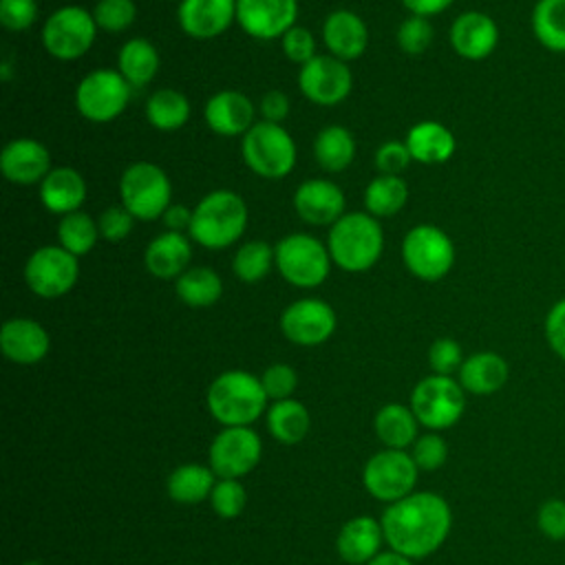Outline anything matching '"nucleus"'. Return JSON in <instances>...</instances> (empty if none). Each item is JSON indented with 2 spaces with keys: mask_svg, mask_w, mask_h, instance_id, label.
I'll return each instance as SVG.
<instances>
[{
  "mask_svg": "<svg viewBox=\"0 0 565 565\" xmlns=\"http://www.w3.org/2000/svg\"><path fill=\"white\" fill-rule=\"evenodd\" d=\"M177 18L190 38L210 40L236 20V0H181Z\"/></svg>",
  "mask_w": 565,
  "mask_h": 565,
  "instance_id": "nucleus-20",
  "label": "nucleus"
},
{
  "mask_svg": "<svg viewBox=\"0 0 565 565\" xmlns=\"http://www.w3.org/2000/svg\"><path fill=\"white\" fill-rule=\"evenodd\" d=\"M510 366L503 355L494 351H479L463 360L459 369V384L470 395H492L505 386Z\"/></svg>",
  "mask_w": 565,
  "mask_h": 565,
  "instance_id": "nucleus-28",
  "label": "nucleus"
},
{
  "mask_svg": "<svg viewBox=\"0 0 565 565\" xmlns=\"http://www.w3.org/2000/svg\"><path fill=\"white\" fill-rule=\"evenodd\" d=\"M57 238L66 252H71L73 256H84L95 247L97 238L102 236H99L97 221L90 214L77 210L62 216L57 225Z\"/></svg>",
  "mask_w": 565,
  "mask_h": 565,
  "instance_id": "nucleus-39",
  "label": "nucleus"
},
{
  "mask_svg": "<svg viewBox=\"0 0 565 565\" xmlns=\"http://www.w3.org/2000/svg\"><path fill=\"white\" fill-rule=\"evenodd\" d=\"M298 88L318 106H335L349 97L353 88V73L347 62L333 55H316L300 66Z\"/></svg>",
  "mask_w": 565,
  "mask_h": 565,
  "instance_id": "nucleus-15",
  "label": "nucleus"
},
{
  "mask_svg": "<svg viewBox=\"0 0 565 565\" xmlns=\"http://www.w3.org/2000/svg\"><path fill=\"white\" fill-rule=\"evenodd\" d=\"M382 541H384L382 523L366 514H360L349 519L340 527L335 539V550L344 563L366 565L371 558L380 554Z\"/></svg>",
  "mask_w": 565,
  "mask_h": 565,
  "instance_id": "nucleus-25",
  "label": "nucleus"
},
{
  "mask_svg": "<svg viewBox=\"0 0 565 565\" xmlns=\"http://www.w3.org/2000/svg\"><path fill=\"white\" fill-rule=\"evenodd\" d=\"M241 154L247 168L263 179H282L296 166V143L282 124L258 121L241 141Z\"/></svg>",
  "mask_w": 565,
  "mask_h": 565,
  "instance_id": "nucleus-5",
  "label": "nucleus"
},
{
  "mask_svg": "<svg viewBox=\"0 0 565 565\" xmlns=\"http://www.w3.org/2000/svg\"><path fill=\"white\" fill-rule=\"evenodd\" d=\"M274 258L280 276L289 285L302 289H313L322 285L333 263L327 245H322L316 236L302 232L280 238L274 245Z\"/></svg>",
  "mask_w": 565,
  "mask_h": 565,
  "instance_id": "nucleus-7",
  "label": "nucleus"
},
{
  "mask_svg": "<svg viewBox=\"0 0 565 565\" xmlns=\"http://www.w3.org/2000/svg\"><path fill=\"white\" fill-rule=\"evenodd\" d=\"M260 384L265 388L267 399H274V402L289 399L294 395V391L298 388V373L294 366L276 362L263 371Z\"/></svg>",
  "mask_w": 565,
  "mask_h": 565,
  "instance_id": "nucleus-44",
  "label": "nucleus"
},
{
  "mask_svg": "<svg viewBox=\"0 0 565 565\" xmlns=\"http://www.w3.org/2000/svg\"><path fill=\"white\" fill-rule=\"evenodd\" d=\"M210 505L221 519H236L247 505V490L238 479H218L212 488Z\"/></svg>",
  "mask_w": 565,
  "mask_h": 565,
  "instance_id": "nucleus-41",
  "label": "nucleus"
},
{
  "mask_svg": "<svg viewBox=\"0 0 565 565\" xmlns=\"http://www.w3.org/2000/svg\"><path fill=\"white\" fill-rule=\"evenodd\" d=\"M417 472L419 468L406 450L384 448L364 463L362 483L373 499L395 503L413 492Z\"/></svg>",
  "mask_w": 565,
  "mask_h": 565,
  "instance_id": "nucleus-12",
  "label": "nucleus"
},
{
  "mask_svg": "<svg viewBox=\"0 0 565 565\" xmlns=\"http://www.w3.org/2000/svg\"><path fill=\"white\" fill-rule=\"evenodd\" d=\"M38 18L35 0H0V22L7 31H26Z\"/></svg>",
  "mask_w": 565,
  "mask_h": 565,
  "instance_id": "nucleus-48",
  "label": "nucleus"
},
{
  "mask_svg": "<svg viewBox=\"0 0 565 565\" xmlns=\"http://www.w3.org/2000/svg\"><path fill=\"white\" fill-rule=\"evenodd\" d=\"M499 42L497 22L481 11H466L455 18L450 26V46L463 60L488 57Z\"/></svg>",
  "mask_w": 565,
  "mask_h": 565,
  "instance_id": "nucleus-21",
  "label": "nucleus"
},
{
  "mask_svg": "<svg viewBox=\"0 0 565 565\" xmlns=\"http://www.w3.org/2000/svg\"><path fill=\"white\" fill-rule=\"evenodd\" d=\"M338 318L329 302L320 298H300L280 316L282 335L298 347H318L335 331Z\"/></svg>",
  "mask_w": 565,
  "mask_h": 565,
  "instance_id": "nucleus-16",
  "label": "nucleus"
},
{
  "mask_svg": "<svg viewBox=\"0 0 565 565\" xmlns=\"http://www.w3.org/2000/svg\"><path fill=\"white\" fill-rule=\"evenodd\" d=\"M86 181L84 177L68 166L53 168L40 183V201L53 214L77 212L86 201Z\"/></svg>",
  "mask_w": 565,
  "mask_h": 565,
  "instance_id": "nucleus-27",
  "label": "nucleus"
},
{
  "mask_svg": "<svg viewBox=\"0 0 565 565\" xmlns=\"http://www.w3.org/2000/svg\"><path fill=\"white\" fill-rule=\"evenodd\" d=\"M79 276L77 256L62 245L38 247L24 265V280L29 289L40 298H60L68 294Z\"/></svg>",
  "mask_w": 565,
  "mask_h": 565,
  "instance_id": "nucleus-13",
  "label": "nucleus"
},
{
  "mask_svg": "<svg viewBox=\"0 0 565 565\" xmlns=\"http://www.w3.org/2000/svg\"><path fill=\"white\" fill-rule=\"evenodd\" d=\"M216 475L210 466L203 463H183L168 475L166 490L168 497L183 505H194L210 499Z\"/></svg>",
  "mask_w": 565,
  "mask_h": 565,
  "instance_id": "nucleus-31",
  "label": "nucleus"
},
{
  "mask_svg": "<svg viewBox=\"0 0 565 565\" xmlns=\"http://www.w3.org/2000/svg\"><path fill=\"white\" fill-rule=\"evenodd\" d=\"M247 216V203L241 194L212 190L196 203L188 234L207 249H225L245 234Z\"/></svg>",
  "mask_w": 565,
  "mask_h": 565,
  "instance_id": "nucleus-4",
  "label": "nucleus"
},
{
  "mask_svg": "<svg viewBox=\"0 0 565 565\" xmlns=\"http://www.w3.org/2000/svg\"><path fill=\"white\" fill-rule=\"evenodd\" d=\"M194 210L185 207L183 203H170V207L163 212V223L170 232H183L190 230Z\"/></svg>",
  "mask_w": 565,
  "mask_h": 565,
  "instance_id": "nucleus-54",
  "label": "nucleus"
},
{
  "mask_svg": "<svg viewBox=\"0 0 565 565\" xmlns=\"http://www.w3.org/2000/svg\"><path fill=\"white\" fill-rule=\"evenodd\" d=\"M532 33L552 53H565V0H539L532 9Z\"/></svg>",
  "mask_w": 565,
  "mask_h": 565,
  "instance_id": "nucleus-37",
  "label": "nucleus"
},
{
  "mask_svg": "<svg viewBox=\"0 0 565 565\" xmlns=\"http://www.w3.org/2000/svg\"><path fill=\"white\" fill-rule=\"evenodd\" d=\"M296 18L298 0H236V22L256 40L282 38Z\"/></svg>",
  "mask_w": 565,
  "mask_h": 565,
  "instance_id": "nucleus-17",
  "label": "nucleus"
},
{
  "mask_svg": "<svg viewBox=\"0 0 565 565\" xmlns=\"http://www.w3.org/2000/svg\"><path fill=\"white\" fill-rule=\"evenodd\" d=\"M408 201V185L402 177L380 174L364 190V207L371 216H393Z\"/></svg>",
  "mask_w": 565,
  "mask_h": 565,
  "instance_id": "nucleus-38",
  "label": "nucleus"
},
{
  "mask_svg": "<svg viewBox=\"0 0 565 565\" xmlns=\"http://www.w3.org/2000/svg\"><path fill=\"white\" fill-rule=\"evenodd\" d=\"M22 565H44V563H40V561H26V563H22Z\"/></svg>",
  "mask_w": 565,
  "mask_h": 565,
  "instance_id": "nucleus-57",
  "label": "nucleus"
},
{
  "mask_svg": "<svg viewBox=\"0 0 565 565\" xmlns=\"http://www.w3.org/2000/svg\"><path fill=\"white\" fill-rule=\"evenodd\" d=\"M0 349L15 364H38L51 349L46 329L31 318H11L0 329Z\"/></svg>",
  "mask_w": 565,
  "mask_h": 565,
  "instance_id": "nucleus-23",
  "label": "nucleus"
},
{
  "mask_svg": "<svg viewBox=\"0 0 565 565\" xmlns=\"http://www.w3.org/2000/svg\"><path fill=\"white\" fill-rule=\"evenodd\" d=\"M146 117L152 128L172 132L190 119V102L174 88H159L146 102Z\"/></svg>",
  "mask_w": 565,
  "mask_h": 565,
  "instance_id": "nucleus-36",
  "label": "nucleus"
},
{
  "mask_svg": "<svg viewBox=\"0 0 565 565\" xmlns=\"http://www.w3.org/2000/svg\"><path fill=\"white\" fill-rule=\"evenodd\" d=\"M282 51L287 55L289 62L294 64H307L309 60H313L318 53H316V40L311 35L309 29L305 26H291L282 38Z\"/></svg>",
  "mask_w": 565,
  "mask_h": 565,
  "instance_id": "nucleus-50",
  "label": "nucleus"
},
{
  "mask_svg": "<svg viewBox=\"0 0 565 565\" xmlns=\"http://www.w3.org/2000/svg\"><path fill=\"white\" fill-rule=\"evenodd\" d=\"M366 565H413V561L408 556L395 552V550H388V552H380Z\"/></svg>",
  "mask_w": 565,
  "mask_h": 565,
  "instance_id": "nucleus-56",
  "label": "nucleus"
},
{
  "mask_svg": "<svg viewBox=\"0 0 565 565\" xmlns=\"http://www.w3.org/2000/svg\"><path fill=\"white\" fill-rule=\"evenodd\" d=\"M159 51L146 38H130L117 55V71L130 86H146L159 73Z\"/></svg>",
  "mask_w": 565,
  "mask_h": 565,
  "instance_id": "nucleus-33",
  "label": "nucleus"
},
{
  "mask_svg": "<svg viewBox=\"0 0 565 565\" xmlns=\"http://www.w3.org/2000/svg\"><path fill=\"white\" fill-rule=\"evenodd\" d=\"M413 461L417 463L419 470H437L446 463L448 459V446L444 441L441 435L437 433H428V435H419L413 444V452H411Z\"/></svg>",
  "mask_w": 565,
  "mask_h": 565,
  "instance_id": "nucleus-46",
  "label": "nucleus"
},
{
  "mask_svg": "<svg viewBox=\"0 0 565 565\" xmlns=\"http://www.w3.org/2000/svg\"><path fill=\"white\" fill-rule=\"evenodd\" d=\"M254 104L241 90H218L203 108L205 124L221 137L245 135L254 126Z\"/></svg>",
  "mask_w": 565,
  "mask_h": 565,
  "instance_id": "nucleus-22",
  "label": "nucleus"
},
{
  "mask_svg": "<svg viewBox=\"0 0 565 565\" xmlns=\"http://www.w3.org/2000/svg\"><path fill=\"white\" fill-rule=\"evenodd\" d=\"M375 435L377 439L386 446V448H395V450H406L408 446L415 444L417 435V417L413 413V408L391 402L384 404L377 413H375Z\"/></svg>",
  "mask_w": 565,
  "mask_h": 565,
  "instance_id": "nucleus-30",
  "label": "nucleus"
},
{
  "mask_svg": "<svg viewBox=\"0 0 565 565\" xmlns=\"http://www.w3.org/2000/svg\"><path fill=\"white\" fill-rule=\"evenodd\" d=\"M121 205L139 221H154L172 203V185L163 168L150 161L130 163L119 179Z\"/></svg>",
  "mask_w": 565,
  "mask_h": 565,
  "instance_id": "nucleus-6",
  "label": "nucleus"
},
{
  "mask_svg": "<svg viewBox=\"0 0 565 565\" xmlns=\"http://www.w3.org/2000/svg\"><path fill=\"white\" fill-rule=\"evenodd\" d=\"M223 294V280L212 267H188L177 278V296L194 309L214 305Z\"/></svg>",
  "mask_w": 565,
  "mask_h": 565,
  "instance_id": "nucleus-35",
  "label": "nucleus"
},
{
  "mask_svg": "<svg viewBox=\"0 0 565 565\" xmlns=\"http://www.w3.org/2000/svg\"><path fill=\"white\" fill-rule=\"evenodd\" d=\"M205 404L210 415L225 426H249L254 424L267 406V395L260 377L232 369L223 371L207 386Z\"/></svg>",
  "mask_w": 565,
  "mask_h": 565,
  "instance_id": "nucleus-2",
  "label": "nucleus"
},
{
  "mask_svg": "<svg viewBox=\"0 0 565 565\" xmlns=\"http://www.w3.org/2000/svg\"><path fill=\"white\" fill-rule=\"evenodd\" d=\"M97 35V22L88 9L66 4L55 9L42 26V44L49 55L71 62L88 53Z\"/></svg>",
  "mask_w": 565,
  "mask_h": 565,
  "instance_id": "nucleus-9",
  "label": "nucleus"
},
{
  "mask_svg": "<svg viewBox=\"0 0 565 565\" xmlns=\"http://www.w3.org/2000/svg\"><path fill=\"white\" fill-rule=\"evenodd\" d=\"M536 525L545 539L565 541V499H545L536 510Z\"/></svg>",
  "mask_w": 565,
  "mask_h": 565,
  "instance_id": "nucleus-47",
  "label": "nucleus"
},
{
  "mask_svg": "<svg viewBox=\"0 0 565 565\" xmlns=\"http://www.w3.org/2000/svg\"><path fill=\"white\" fill-rule=\"evenodd\" d=\"M97 29L108 33H121L132 26L137 18V7L132 0H99L93 9Z\"/></svg>",
  "mask_w": 565,
  "mask_h": 565,
  "instance_id": "nucleus-42",
  "label": "nucleus"
},
{
  "mask_svg": "<svg viewBox=\"0 0 565 565\" xmlns=\"http://www.w3.org/2000/svg\"><path fill=\"white\" fill-rule=\"evenodd\" d=\"M411 408L428 430L455 426L466 411V391L452 375H426L411 393Z\"/></svg>",
  "mask_w": 565,
  "mask_h": 565,
  "instance_id": "nucleus-8",
  "label": "nucleus"
},
{
  "mask_svg": "<svg viewBox=\"0 0 565 565\" xmlns=\"http://www.w3.org/2000/svg\"><path fill=\"white\" fill-rule=\"evenodd\" d=\"M322 40L333 57L351 62L366 51L369 29L358 13L349 9H335L322 24Z\"/></svg>",
  "mask_w": 565,
  "mask_h": 565,
  "instance_id": "nucleus-24",
  "label": "nucleus"
},
{
  "mask_svg": "<svg viewBox=\"0 0 565 565\" xmlns=\"http://www.w3.org/2000/svg\"><path fill=\"white\" fill-rule=\"evenodd\" d=\"M433 42V26L428 18L411 15L397 26V44L408 55L424 53Z\"/></svg>",
  "mask_w": 565,
  "mask_h": 565,
  "instance_id": "nucleus-43",
  "label": "nucleus"
},
{
  "mask_svg": "<svg viewBox=\"0 0 565 565\" xmlns=\"http://www.w3.org/2000/svg\"><path fill=\"white\" fill-rule=\"evenodd\" d=\"M406 148L419 163H444L455 154V135L439 121H419L406 132Z\"/></svg>",
  "mask_w": 565,
  "mask_h": 565,
  "instance_id": "nucleus-29",
  "label": "nucleus"
},
{
  "mask_svg": "<svg viewBox=\"0 0 565 565\" xmlns=\"http://www.w3.org/2000/svg\"><path fill=\"white\" fill-rule=\"evenodd\" d=\"M294 207L309 225H333L344 214V194L329 179H307L294 192Z\"/></svg>",
  "mask_w": 565,
  "mask_h": 565,
  "instance_id": "nucleus-19",
  "label": "nucleus"
},
{
  "mask_svg": "<svg viewBox=\"0 0 565 565\" xmlns=\"http://www.w3.org/2000/svg\"><path fill=\"white\" fill-rule=\"evenodd\" d=\"M461 344L452 338H437L428 349V364L437 375H452L459 373L463 364Z\"/></svg>",
  "mask_w": 565,
  "mask_h": 565,
  "instance_id": "nucleus-45",
  "label": "nucleus"
},
{
  "mask_svg": "<svg viewBox=\"0 0 565 565\" xmlns=\"http://www.w3.org/2000/svg\"><path fill=\"white\" fill-rule=\"evenodd\" d=\"M380 523L388 547L415 561L444 545L452 527V512L441 494L424 490L388 503Z\"/></svg>",
  "mask_w": 565,
  "mask_h": 565,
  "instance_id": "nucleus-1",
  "label": "nucleus"
},
{
  "mask_svg": "<svg viewBox=\"0 0 565 565\" xmlns=\"http://www.w3.org/2000/svg\"><path fill=\"white\" fill-rule=\"evenodd\" d=\"M132 223H135V216L124 205H113L104 210L97 218L99 236L108 243H119L130 234Z\"/></svg>",
  "mask_w": 565,
  "mask_h": 565,
  "instance_id": "nucleus-49",
  "label": "nucleus"
},
{
  "mask_svg": "<svg viewBox=\"0 0 565 565\" xmlns=\"http://www.w3.org/2000/svg\"><path fill=\"white\" fill-rule=\"evenodd\" d=\"M406 269L426 282L441 280L455 265V245L437 225H415L402 241Z\"/></svg>",
  "mask_w": 565,
  "mask_h": 565,
  "instance_id": "nucleus-11",
  "label": "nucleus"
},
{
  "mask_svg": "<svg viewBox=\"0 0 565 565\" xmlns=\"http://www.w3.org/2000/svg\"><path fill=\"white\" fill-rule=\"evenodd\" d=\"M130 102L128 79L113 68H95L82 77L75 90L77 113L95 124L117 119Z\"/></svg>",
  "mask_w": 565,
  "mask_h": 565,
  "instance_id": "nucleus-10",
  "label": "nucleus"
},
{
  "mask_svg": "<svg viewBox=\"0 0 565 565\" xmlns=\"http://www.w3.org/2000/svg\"><path fill=\"white\" fill-rule=\"evenodd\" d=\"M545 340L552 353H556L561 360H565V298L554 302L545 316Z\"/></svg>",
  "mask_w": 565,
  "mask_h": 565,
  "instance_id": "nucleus-52",
  "label": "nucleus"
},
{
  "mask_svg": "<svg viewBox=\"0 0 565 565\" xmlns=\"http://www.w3.org/2000/svg\"><path fill=\"white\" fill-rule=\"evenodd\" d=\"M327 249L331 260L351 274L371 269L384 249L382 225L369 212L342 214L329 230Z\"/></svg>",
  "mask_w": 565,
  "mask_h": 565,
  "instance_id": "nucleus-3",
  "label": "nucleus"
},
{
  "mask_svg": "<svg viewBox=\"0 0 565 565\" xmlns=\"http://www.w3.org/2000/svg\"><path fill=\"white\" fill-rule=\"evenodd\" d=\"M263 455V441L249 426H225L210 444L207 461L218 479H241Z\"/></svg>",
  "mask_w": 565,
  "mask_h": 565,
  "instance_id": "nucleus-14",
  "label": "nucleus"
},
{
  "mask_svg": "<svg viewBox=\"0 0 565 565\" xmlns=\"http://www.w3.org/2000/svg\"><path fill=\"white\" fill-rule=\"evenodd\" d=\"M192 245L183 232H163L154 236L143 254L146 269L161 280H177L190 263Z\"/></svg>",
  "mask_w": 565,
  "mask_h": 565,
  "instance_id": "nucleus-26",
  "label": "nucleus"
},
{
  "mask_svg": "<svg viewBox=\"0 0 565 565\" xmlns=\"http://www.w3.org/2000/svg\"><path fill=\"white\" fill-rule=\"evenodd\" d=\"M260 115L265 121L280 124L289 115V97L282 90H269L260 97Z\"/></svg>",
  "mask_w": 565,
  "mask_h": 565,
  "instance_id": "nucleus-53",
  "label": "nucleus"
},
{
  "mask_svg": "<svg viewBox=\"0 0 565 565\" xmlns=\"http://www.w3.org/2000/svg\"><path fill=\"white\" fill-rule=\"evenodd\" d=\"M0 170L7 181L15 185H33L42 183L44 177L53 170L51 154L44 143L20 137L11 139L0 154Z\"/></svg>",
  "mask_w": 565,
  "mask_h": 565,
  "instance_id": "nucleus-18",
  "label": "nucleus"
},
{
  "mask_svg": "<svg viewBox=\"0 0 565 565\" xmlns=\"http://www.w3.org/2000/svg\"><path fill=\"white\" fill-rule=\"evenodd\" d=\"M271 265H276L274 247L265 241H247L243 243L232 260V269L238 280L243 282H258L263 280Z\"/></svg>",
  "mask_w": 565,
  "mask_h": 565,
  "instance_id": "nucleus-40",
  "label": "nucleus"
},
{
  "mask_svg": "<svg viewBox=\"0 0 565 565\" xmlns=\"http://www.w3.org/2000/svg\"><path fill=\"white\" fill-rule=\"evenodd\" d=\"M265 419H267L269 435L285 446L300 444L307 437L309 426H311V417H309V411L305 408V404L298 399H291V397L274 402L267 408Z\"/></svg>",
  "mask_w": 565,
  "mask_h": 565,
  "instance_id": "nucleus-32",
  "label": "nucleus"
},
{
  "mask_svg": "<svg viewBox=\"0 0 565 565\" xmlns=\"http://www.w3.org/2000/svg\"><path fill=\"white\" fill-rule=\"evenodd\" d=\"M411 159L413 157H411L406 143H402V141H384L375 152V166H377L380 174L399 177L408 168Z\"/></svg>",
  "mask_w": 565,
  "mask_h": 565,
  "instance_id": "nucleus-51",
  "label": "nucleus"
},
{
  "mask_svg": "<svg viewBox=\"0 0 565 565\" xmlns=\"http://www.w3.org/2000/svg\"><path fill=\"white\" fill-rule=\"evenodd\" d=\"M455 0H402V4L411 11V15L430 18L446 11Z\"/></svg>",
  "mask_w": 565,
  "mask_h": 565,
  "instance_id": "nucleus-55",
  "label": "nucleus"
},
{
  "mask_svg": "<svg viewBox=\"0 0 565 565\" xmlns=\"http://www.w3.org/2000/svg\"><path fill=\"white\" fill-rule=\"evenodd\" d=\"M313 157L327 172H342L355 157L353 135L338 124L322 128L313 141Z\"/></svg>",
  "mask_w": 565,
  "mask_h": 565,
  "instance_id": "nucleus-34",
  "label": "nucleus"
}]
</instances>
